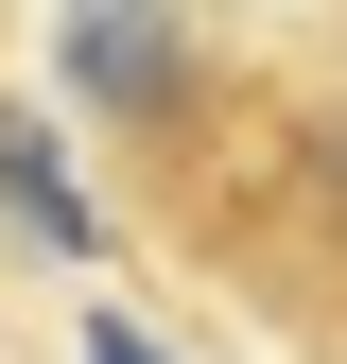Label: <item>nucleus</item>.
<instances>
[{
  "instance_id": "f257e3e1",
  "label": "nucleus",
  "mask_w": 347,
  "mask_h": 364,
  "mask_svg": "<svg viewBox=\"0 0 347 364\" xmlns=\"http://www.w3.org/2000/svg\"><path fill=\"white\" fill-rule=\"evenodd\" d=\"M70 70L105 105H174V0H70Z\"/></svg>"
},
{
  "instance_id": "f03ea898",
  "label": "nucleus",
  "mask_w": 347,
  "mask_h": 364,
  "mask_svg": "<svg viewBox=\"0 0 347 364\" xmlns=\"http://www.w3.org/2000/svg\"><path fill=\"white\" fill-rule=\"evenodd\" d=\"M0 208H18L53 260H87V191L53 173V139H35V122H0Z\"/></svg>"
},
{
  "instance_id": "7ed1b4c3",
  "label": "nucleus",
  "mask_w": 347,
  "mask_h": 364,
  "mask_svg": "<svg viewBox=\"0 0 347 364\" xmlns=\"http://www.w3.org/2000/svg\"><path fill=\"white\" fill-rule=\"evenodd\" d=\"M87 364H156V347H139V330H87Z\"/></svg>"
}]
</instances>
